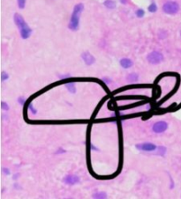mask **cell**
I'll list each match as a JSON object with an SVG mask.
<instances>
[{
  "mask_svg": "<svg viewBox=\"0 0 181 199\" xmlns=\"http://www.w3.org/2000/svg\"><path fill=\"white\" fill-rule=\"evenodd\" d=\"M59 152H64V150H62L61 148H59V151H57V154H58Z\"/></svg>",
  "mask_w": 181,
  "mask_h": 199,
  "instance_id": "23",
  "label": "cell"
},
{
  "mask_svg": "<svg viewBox=\"0 0 181 199\" xmlns=\"http://www.w3.org/2000/svg\"><path fill=\"white\" fill-rule=\"evenodd\" d=\"M138 79H139V75L137 73H131L126 77V80L128 82H131V83L137 82Z\"/></svg>",
  "mask_w": 181,
  "mask_h": 199,
  "instance_id": "10",
  "label": "cell"
},
{
  "mask_svg": "<svg viewBox=\"0 0 181 199\" xmlns=\"http://www.w3.org/2000/svg\"><path fill=\"white\" fill-rule=\"evenodd\" d=\"M144 14H145V12L142 9H139L136 11V16L139 18H142L144 16Z\"/></svg>",
  "mask_w": 181,
  "mask_h": 199,
  "instance_id": "16",
  "label": "cell"
},
{
  "mask_svg": "<svg viewBox=\"0 0 181 199\" xmlns=\"http://www.w3.org/2000/svg\"><path fill=\"white\" fill-rule=\"evenodd\" d=\"M93 197L94 198H101L102 199V198H106L107 197V195L104 192H97V193L94 194Z\"/></svg>",
  "mask_w": 181,
  "mask_h": 199,
  "instance_id": "13",
  "label": "cell"
},
{
  "mask_svg": "<svg viewBox=\"0 0 181 199\" xmlns=\"http://www.w3.org/2000/svg\"><path fill=\"white\" fill-rule=\"evenodd\" d=\"M84 9V6L82 4H78L74 6L73 14L71 16V19L69 22V28L73 31H76L79 28V24H80V14Z\"/></svg>",
  "mask_w": 181,
  "mask_h": 199,
  "instance_id": "2",
  "label": "cell"
},
{
  "mask_svg": "<svg viewBox=\"0 0 181 199\" xmlns=\"http://www.w3.org/2000/svg\"><path fill=\"white\" fill-rule=\"evenodd\" d=\"M64 86L66 87V89L68 90L70 93L75 94V92H76V87H75L74 83H66V84L64 85Z\"/></svg>",
  "mask_w": 181,
  "mask_h": 199,
  "instance_id": "11",
  "label": "cell"
},
{
  "mask_svg": "<svg viewBox=\"0 0 181 199\" xmlns=\"http://www.w3.org/2000/svg\"><path fill=\"white\" fill-rule=\"evenodd\" d=\"M3 170H4V172H5L6 174H10V171H9V170H6V168H4Z\"/></svg>",
  "mask_w": 181,
  "mask_h": 199,
  "instance_id": "22",
  "label": "cell"
},
{
  "mask_svg": "<svg viewBox=\"0 0 181 199\" xmlns=\"http://www.w3.org/2000/svg\"><path fill=\"white\" fill-rule=\"evenodd\" d=\"M28 109L32 112V114H36V113H37V110H36L35 108H34V107H33L32 104H29V105H28Z\"/></svg>",
  "mask_w": 181,
  "mask_h": 199,
  "instance_id": "19",
  "label": "cell"
},
{
  "mask_svg": "<svg viewBox=\"0 0 181 199\" xmlns=\"http://www.w3.org/2000/svg\"><path fill=\"white\" fill-rule=\"evenodd\" d=\"M63 182L67 185H75L80 182V179L77 175L69 174V175H66L65 177L63 179Z\"/></svg>",
  "mask_w": 181,
  "mask_h": 199,
  "instance_id": "7",
  "label": "cell"
},
{
  "mask_svg": "<svg viewBox=\"0 0 181 199\" xmlns=\"http://www.w3.org/2000/svg\"><path fill=\"white\" fill-rule=\"evenodd\" d=\"M119 63H120V65L122 66L124 69H129V68L132 67V64H133L132 61L131 59H129V58H123V59L120 60Z\"/></svg>",
  "mask_w": 181,
  "mask_h": 199,
  "instance_id": "9",
  "label": "cell"
},
{
  "mask_svg": "<svg viewBox=\"0 0 181 199\" xmlns=\"http://www.w3.org/2000/svg\"><path fill=\"white\" fill-rule=\"evenodd\" d=\"M13 19H14L16 26L18 27L19 30V34H20L21 38L22 39H28V37H30V35L32 34V29L26 23V21L23 19V17L19 15V13H15Z\"/></svg>",
  "mask_w": 181,
  "mask_h": 199,
  "instance_id": "1",
  "label": "cell"
},
{
  "mask_svg": "<svg viewBox=\"0 0 181 199\" xmlns=\"http://www.w3.org/2000/svg\"><path fill=\"white\" fill-rule=\"evenodd\" d=\"M26 5V0H18V6L19 9H24Z\"/></svg>",
  "mask_w": 181,
  "mask_h": 199,
  "instance_id": "15",
  "label": "cell"
},
{
  "mask_svg": "<svg viewBox=\"0 0 181 199\" xmlns=\"http://www.w3.org/2000/svg\"><path fill=\"white\" fill-rule=\"evenodd\" d=\"M163 10L167 14H176L179 10V6L177 2L170 1V2H166L164 5Z\"/></svg>",
  "mask_w": 181,
  "mask_h": 199,
  "instance_id": "3",
  "label": "cell"
},
{
  "mask_svg": "<svg viewBox=\"0 0 181 199\" xmlns=\"http://www.w3.org/2000/svg\"><path fill=\"white\" fill-rule=\"evenodd\" d=\"M165 151H166V149H165V147H158V152H157V154H159V155H164V154L165 153Z\"/></svg>",
  "mask_w": 181,
  "mask_h": 199,
  "instance_id": "17",
  "label": "cell"
},
{
  "mask_svg": "<svg viewBox=\"0 0 181 199\" xmlns=\"http://www.w3.org/2000/svg\"><path fill=\"white\" fill-rule=\"evenodd\" d=\"M147 59H148V63H150L152 64H158L163 61L164 56L158 51H153L148 55Z\"/></svg>",
  "mask_w": 181,
  "mask_h": 199,
  "instance_id": "4",
  "label": "cell"
},
{
  "mask_svg": "<svg viewBox=\"0 0 181 199\" xmlns=\"http://www.w3.org/2000/svg\"><path fill=\"white\" fill-rule=\"evenodd\" d=\"M2 109L6 110V111H7V110H9V105H8L6 102H5V101H3V102H2Z\"/></svg>",
  "mask_w": 181,
  "mask_h": 199,
  "instance_id": "20",
  "label": "cell"
},
{
  "mask_svg": "<svg viewBox=\"0 0 181 199\" xmlns=\"http://www.w3.org/2000/svg\"><path fill=\"white\" fill-rule=\"evenodd\" d=\"M81 58H82V60L85 62V63H86L87 65H91V64H93V63L96 62L95 57H94L91 54H90L89 52H87V51L82 53Z\"/></svg>",
  "mask_w": 181,
  "mask_h": 199,
  "instance_id": "8",
  "label": "cell"
},
{
  "mask_svg": "<svg viewBox=\"0 0 181 199\" xmlns=\"http://www.w3.org/2000/svg\"><path fill=\"white\" fill-rule=\"evenodd\" d=\"M25 101H26V100L23 97H19L18 98V102H19V105H24Z\"/></svg>",
  "mask_w": 181,
  "mask_h": 199,
  "instance_id": "21",
  "label": "cell"
},
{
  "mask_svg": "<svg viewBox=\"0 0 181 199\" xmlns=\"http://www.w3.org/2000/svg\"><path fill=\"white\" fill-rule=\"evenodd\" d=\"M136 148L139 151H154L157 150V146L154 144H151V143L138 144V145H136Z\"/></svg>",
  "mask_w": 181,
  "mask_h": 199,
  "instance_id": "6",
  "label": "cell"
},
{
  "mask_svg": "<svg viewBox=\"0 0 181 199\" xmlns=\"http://www.w3.org/2000/svg\"><path fill=\"white\" fill-rule=\"evenodd\" d=\"M104 6L109 9H113V8L116 7L115 2L112 1V0H106V1L104 2Z\"/></svg>",
  "mask_w": 181,
  "mask_h": 199,
  "instance_id": "12",
  "label": "cell"
},
{
  "mask_svg": "<svg viewBox=\"0 0 181 199\" xmlns=\"http://www.w3.org/2000/svg\"><path fill=\"white\" fill-rule=\"evenodd\" d=\"M169 125L165 121H159V122H156L155 123L153 124L152 127V130L155 132V133H163L167 129H168Z\"/></svg>",
  "mask_w": 181,
  "mask_h": 199,
  "instance_id": "5",
  "label": "cell"
},
{
  "mask_svg": "<svg viewBox=\"0 0 181 199\" xmlns=\"http://www.w3.org/2000/svg\"><path fill=\"white\" fill-rule=\"evenodd\" d=\"M8 77H9V75H8L6 72H2V74H1L2 81H6V79H8Z\"/></svg>",
  "mask_w": 181,
  "mask_h": 199,
  "instance_id": "18",
  "label": "cell"
},
{
  "mask_svg": "<svg viewBox=\"0 0 181 199\" xmlns=\"http://www.w3.org/2000/svg\"><path fill=\"white\" fill-rule=\"evenodd\" d=\"M148 12H156V10H157V6H156V5L155 4H151L149 6H148Z\"/></svg>",
  "mask_w": 181,
  "mask_h": 199,
  "instance_id": "14",
  "label": "cell"
}]
</instances>
